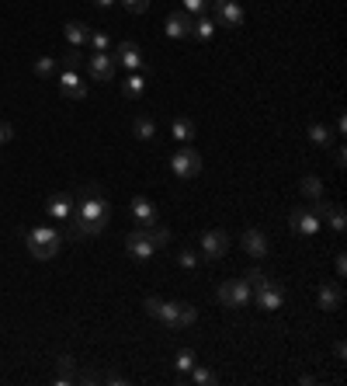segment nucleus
Here are the masks:
<instances>
[{
    "mask_svg": "<svg viewBox=\"0 0 347 386\" xmlns=\"http://www.w3.org/2000/svg\"><path fill=\"white\" fill-rule=\"evenodd\" d=\"M108 219H111V205H108L104 192L97 185H87V192L77 198L73 216L67 219V237H73V240L97 237V234H104Z\"/></svg>",
    "mask_w": 347,
    "mask_h": 386,
    "instance_id": "obj_1",
    "label": "nucleus"
},
{
    "mask_svg": "<svg viewBox=\"0 0 347 386\" xmlns=\"http://www.w3.org/2000/svg\"><path fill=\"white\" fill-rule=\"evenodd\" d=\"M146 313L153 317V320H160V323H167L170 330H184V327H191L195 320H198V310L191 306V303H163V299H156V296H146Z\"/></svg>",
    "mask_w": 347,
    "mask_h": 386,
    "instance_id": "obj_2",
    "label": "nucleus"
},
{
    "mask_svg": "<svg viewBox=\"0 0 347 386\" xmlns=\"http://www.w3.org/2000/svg\"><path fill=\"white\" fill-rule=\"evenodd\" d=\"M25 244H28L32 258L49 261V258L60 254V247H63V234L56 230V227H32V230L25 234Z\"/></svg>",
    "mask_w": 347,
    "mask_h": 386,
    "instance_id": "obj_3",
    "label": "nucleus"
},
{
    "mask_svg": "<svg viewBox=\"0 0 347 386\" xmlns=\"http://www.w3.org/2000/svg\"><path fill=\"white\" fill-rule=\"evenodd\" d=\"M170 171H174V178H181V181L198 178V171H202V153H198L191 143L178 146V153L170 157Z\"/></svg>",
    "mask_w": 347,
    "mask_h": 386,
    "instance_id": "obj_4",
    "label": "nucleus"
},
{
    "mask_svg": "<svg viewBox=\"0 0 347 386\" xmlns=\"http://www.w3.org/2000/svg\"><path fill=\"white\" fill-rule=\"evenodd\" d=\"M215 296H219V303H222V306L237 310V306H247L254 293H250V286H247L243 279H229V282H222V286H219V293H215Z\"/></svg>",
    "mask_w": 347,
    "mask_h": 386,
    "instance_id": "obj_5",
    "label": "nucleus"
},
{
    "mask_svg": "<svg viewBox=\"0 0 347 386\" xmlns=\"http://www.w3.org/2000/svg\"><path fill=\"white\" fill-rule=\"evenodd\" d=\"M198 251H202L205 261H219V258L229 251V234H226V230H202Z\"/></svg>",
    "mask_w": 347,
    "mask_h": 386,
    "instance_id": "obj_6",
    "label": "nucleus"
},
{
    "mask_svg": "<svg viewBox=\"0 0 347 386\" xmlns=\"http://www.w3.org/2000/svg\"><path fill=\"white\" fill-rule=\"evenodd\" d=\"M115 70H119V63H115L111 52H94V56H87V73H91L94 84H111Z\"/></svg>",
    "mask_w": 347,
    "mask_h": 386,
    "instance_id": "obj_7",
    "label": "nucleus"
},
{
    "mask_svg": "<svg viewBox=\"0 0 347 386\" xmlns=\"http://www.w3.org/2000/svg\"><path fill=\"white\" fill-rule=\"evenodd\" d=\"M250 299H254L261 310H278V306H285V286L267 275V282H264V286H257Z\"/></svg>",
    "mask_w": 347,
    "mask_h": 386,
    "instance_id": "obj_8",
    "label": "nucleus"
},
{
    "mask_svg": "<svg viewBox=\"0 0 347 386\" xmlns=\"http://www.w3.org/2000/svg\"><path fill=\"white\" fill-rule=\"evenodd\" d=\"M288 227H292L296 237H316L320 234V216H313V209H292V216H288Z\"/></svg>",
    "mask_w": 347,
    "mask_h": 386,
    "instance_id": "obj_9",
    "label": "nucleus"
},
{
    "mask_svg": "<svg viewBox=\"0 0 347 386\" xmlns=\"http://www.w3.org/2000/svg\"><path fill=\"white\" fill-rule=\"evenodd\" d=\"M212 8H215V21L222 28H240L243 25V8L237 0H212Z\"/></svg>",
    "mask_w": 347,
    "mask_h": 386,
    "instance_id": "obj_10",
    "label": "nucleus"
},
{
    "mask_svg": "<svg viewBox=\"0 0 347 386\" xmlns=\"http://www.w3.org/2000/svg\"><path fill=\"white\" fill-rule=\"evenodd\" d=\"M111 56H115V63L125 67L129 73H139V70H143V52H139V45H136V42H119Z\"/></svg>",
    "mask_w": 347,
    "mask_h": 386,
    "instance_id": "obj_11",
    "label": "nucleus"
},
{
    "mask_svg": "<svg viewBox=\"0 0 347 386\" xmlns=\"http://www.w3.org/2000/svg\"><path fill=\"white\" fill-rule=\"evenodd\" d=\"M125 247H129V254H132V261H149L153 254H156V244L143 234V227H136L129 237H125Z\"/></svg>",
    "mask_w": 347,
    "mask_h": 386,
    "instance_id": "obj_12",
    "label": "nucleus"
},
{
    "mask_svg": "<svg viewBox=\"0 0 347 386\" xmlns=\"http://www.w3.org/2000/svg\"><path fill=\"white\" fill-rule=\"evenodd\" d=\"M87 80L77 73V70H63L60 73V94L63 98H70V101H80V98H87Z\"/></svg>",
    "mask_w": 347,
    "mask_h": 386,
    "instance_id": "obj_13",
    "label": "nucleus"
},
{
    "mask_svg": "<svg viewBox=\"0 0 347 386\" xmlns=\"http://www.w3.org/2000/svg\"><path fill=\"white\" fill-rule=\"evenodd\" d=\"M73 209H77V198H73V195H67V192L52 195V198L45 202V212L56 219V223H67V219L73 216Z\"/></svg>",
    "mask_w": 347,
    "mask_h": 386,
    "instance_id": "obj_14",
    "label": "nucleus"
},
{
    "mask_svg": "<svg viewBox=\"0 0 347 386\" xmlns=\"http://www.w3.org/2000/svg\"><path fill=\"white\" fill-rule=\"evenodd\" d=\"M129 212H132V219H136L139 227H149V223H156V219H160L153 198H146V195H136V198L129 202Z\"/></svg>",
    "mask_w": 347,
    "mask_h": 386,
    "instance_id": "obj_15",
    "label": "nucleus"
},
{
    "mask_svg": "<svg viewBox=\"0 0 347 386\" xmlns=\"http://www.w3.org/2000/svg\"><path fill=\"white\" fill-rule=\"evenodd\" d=\"M243 251H247L250 258H264V254H271V244H267V234H264L261 227H250V230L243 234Z\"/></svg>",
    "mask_w": 347,
    "mask_h": 386,
    "instance_id": "obj_16",
    "label": "nucleus"
},
{
    "mask_svg": "<svg viewBox=\"0 0 347 386\" xmlns=\"http://www.w3.org/2000/svg\"><path fill=\"white\" fill-rule=\"evenodd\" d=\"M320 306L323 310H337V306H344V282H323L320 286Z\"/></svg>",
    "mask_w": 347,
    "mask_h": 386,
    "instance_id": "obj_17",
    "label": "nucleus"
},
{
    "mask_svg": "<svg viewBox=\"0 0 347 386\" xmlns=\"http://www.w3.org/2000/svg\"><path fill=\"white\" fill-rule=\"evenodd\" d=\"M191 21H195V18H191L188 11H174V14L167 18V35H170V38H188V35H191Z\"/></svg>",
    "mask_w": 347,
    "mask_h": 386,
    "instance_id": "obj_18",
    "label": "nucleus"
},
{
    "mask_svg": "<svg viewBox=\"0 0 347 386\" xmlns=\"http://www.w3.org/2000/svg\"><path fill=\"white\" fill-rule=\"evenodd\" d=\"M170 136L178 139L181 146H184V143H191V139H195V122H191V119H184V115H178V119L170 122Z\"/></svg>",
    "mask_w": 347,
    "mask_h": 386,
    "instance_id": "obj_19",
    "label": "nucleus"
},
{
    "mask_svg": "<svg viewBox=\"0 0 347 386\" xmlns=\"http://www.w3.org/2000/svg\"><path fill=\"white\" fill-rule=\"evenodd\" d=\"M215 35V21L208 18V14H198L195 21H191V38H198V42H208Z\"/></svg>",
    "mask_w": 347,
    "mask_h": 386,
    "instance_id": "obj_20",
    "label": "nucleus"
},
{
    "mask_svg": "<svg viewBox=\"0 0 347 386\" xmlns=\"http://www.w3.org/2000/svg\"><path fill=\"white\" fill-rule=\"evenodd\" d=\"M63 32H67V42H70L73 49H80V45H87V38H91V28H87L84 21H70V25H67Z\"/></svg>",
    "mask_w": 347,
    "mask_h": 386,
    "instance_id": "obj_21",
    "label": "nucleus"
},
{
    "mask_svg": "<svg viewBox=\"0 0 347 386\" xmlns=\"http://www.w3.org/2000/svg\"><path fill=\"white\" fill-rule=\"evenodd\" d=\"M60 376H56V386H70V383H77V362L70 359V355H60Z\"/></svg>",
    "mask_w": 347,
    "mask_h": 386,
    "instance_id": "obj_22",
    "label": "nucleus"
},
{
    "mask_svg": "<svg viewBox=\"0 0 347 386\" xmlns=\"http://www.w3.org/2000/svg\"><path fill=\"white\" fill-rule=\"evenodd\" d=\"M122 94L132 98V101H139V98L146 94V77H143V73H129L125 84H122Z\"/></svg>",
    "mask_w": 347,
    "mask_h": 386,
    "instance_id": "obj_23",
    "label": "nucleus"
},
{
    "mask_svg": "<svg viewBox=\"0 0 347 386\" xmlns=\"http://www.w3.org/2000/svg\"><path fill=\"white\" fill-rule=\"evenodd\" d=\"M132 133H136V139L149 143V139H156V122H153L149 115H136V122H132Z\"/></svg>",
    "mask_w": 347,
    "mask_h": 386,
    "instance_id": "obj_24",
    "label": "nucleus"
},
{
    "mask_svg": "<svg viewBox=\"0 0 347 386\" xmlns=\"http://www.w3.org/2000/svg\"><path fill=\"white\" fill-rule=\"evenodd\" d=\"M323 223H330L333 234H344V230H347V216H344V209H340L337 202H330V209H326V216H323Z\"/></svg>",
    "mask_w": 347,
    "mask_h": 386,
    "instance_id": "obj_25",
    "label": "nucleus"
},
{
    "mask_svg": "<svg viewBox=\"0 0 347 386\" xmlns=\"http://www.w3.org/2000/svg\"><path fill=\"white\" fill-rule=\"evenodd\" d=\"M143 234L156 244V251L170 244V230H167V227H160V219H156V223H149V227H143Z\"/></svg>",
    "mask_w": 347,
    "mask_h": 386,
    "instance_id": "obj_26",
    "label": "nucleus"
},
{
    "mask_svg": "<svg viewBox=\"0 0 347 386\" xmlns=\"http://www.w3.org/2000/svg\"><path fill=\"white\" fill-rule=\"evenodd\" d=\"M309 139H313V146H330L333 143V133L323 122H309Z\"/></svg>",
    "mask_w": 347,
    "mask_h": 386,
    "instance_id": "obj_27",
    "label": "nucleus"
},
{
    "mask_svg": "<svg viewBox=\"0 0 347 386\" xmlns=\"http://www.w3.org/2000/svg\"><path fill=\"white\" fill-rule=\"evenodd\" d=\"M299 192H302V195L313 202V198H320V195H323V181H320L316 174H306V178L299 181Z\"/></svg>",
    "mask_w": 347,
    "mask_h": 386,
    "instance_id": "obj_28",
    "label": "nucleus"
},
{
    "mask_svg": "<svg viewBox=\"0 0 347 386\" xmlns=\"http://www.w3.org/2000/svg\"><path fill=\"white\" fill-rule=\"evenodd\" d=\"M84 63H87V56H80V49H73V45H70V49L63 52V70H77V73H80V67H84Z\"/></svg>",
    "mask_w": 347,
    "mask_h": 386,
    "instance_id": "obj_29",
    "label": "nucleus"
},
{
    "mask_svg": "<svg viewBox=\"0 0 347 386\" xmlns=\"http://www.w3.org/2000/svg\"><path fill=\"white\" fill-rule=\"evenodd\" d=\"M191 383H198V386H212L215 383V372L212 369H205V365H191Z\"/></svg>",
    "mask_w": 347,
    "mask_h": 386,
    "instance_id": "obj_30",
    "label": "nucleus"
},
{
    "mask_svg": "<svg viewBox=\"0 0 347 386\" xmlns=\"http://www.w3.org/2000/svg\"><path fill=\"white\" fill-rule=\"evenodd\" d=\"M174 365H178V376H188V372H191V365H195V352H191V348L178 352V362H174Z\"/></svg>",
    "mask_w": 347,
    "mask_h": 386,
    "instance_id": "obj_31",
    "label": "nucleus"
},
{
    "mask_svg": "<svg viewBox=\"0 0 347 386\" xmlns=\"http://www.w3.org/2000/svg\"><path fill=\"white\" fill-rule=\"evenodd\" d=\"M184 11H188L191 18H198V14H208V11H212V0H184Z\"/></svg>",
    "mask_w": 347,
    "mask_h": 386,
    "instance_id": "obj_32",
    "label": "nucleus"
},
{
    "mask_svg": "<svg viewBox=\"0 0 347 386\" xmlns=\"http://www.w3.org/2000/svg\"><path fill=\"white\" fill-rule=\"evenodd\" d=\"M91 45H94V52H108L111 49V38H108V32H94L91 28V38H87Z\"/></svg>",
    "mask_w": 347,
    "mask_h": 386,
    "instance_id": "obj_33",
    "label": "nucleus"
},
{
    "mask_svg": "<svg viewBox=\"0 0 347 386\" xmlns=\"http://www.w3.org/2000/svg\"><path fill=\"white\" fill-rule=\"evenodd\" d=\"M56 73V60L52 56H38L35 60V77H52Z\"/></svg>",
    "mask_w": 347,
    "mask_h": 386,
    "instance_id": "obj_34",
    "label": "nucleus"
},
{
    "mask_svg": "<svg viewBox=\"0 0 347 386\" xmlns=\"http://www.w3.org/2000/svg\"><path fill=\"white\" fill-rule=\"evenodd\" d=\"M243 282H247V286H250V293H254L257 286H264V282H267V275H264L261 268H250V271H243Z\"/></svg>",
    "mask_w": 347,
    "mask_h": 386,
    "instance_id": "obj_35",
    "label": "nucleus"
},
{
    "mask_svg": "<svg viewBox=\"0 0 347 386\" xmlns=\"http://www.w3.org/2000/svg\"><path fill=\"white\" fill-rule=\"evenodd\" d=\"M198 261H202L198 251H181V254H178V264H181V268H198Z\"/></svg>",
    "mask_w": 347,
    "mask_h": 386,
    "instance_id": "obj_36",
    "label": "nucleus"
},
{
    "mask_svg": "<svg viewBox=\"0 0 347 386\" xmlns=\"http://www.w3.org/2000/svg\"><path fill=\"white\" fill-rule=\"evenodd\" d=\"M122 4H125L132 14H146V11H149V0H122Z\"/></svg>",
    "mask_w": 347,
    "mask_h": 386,
    "instance_id": "obj_37",
    "label": "nucleus"
},
{
    "mask_svg": "<svg viewBox=\"0 0 347 386\" xmlns=\"http://www.w3.org/2000/svg\"><path fill=\"white\" fill-rule=\"evenodd\" d=\"M11 139H14V126L11 122H0V146L11 143Z\"/></svg>",
    "mask_w": 347,
    "mask_h": 386,
    "instance_id": "obj_38",
    "label": "nucleus"
},
{
    "mask_svg": "<svg viewBox=\"0 0 347 386\" xmlns=\"http://www.w3.org/2000/svg\"><path fill=\"white\" fill-rule=\"evenodd\" d=\"M333 268H337V279H344V275H347V258H344V251L333 258Z\"/></svg>",
    "mask_w": 347,
    "mask_h": 386,
    "instance_id": "obj_39",
    "label": "nucleus"
},
{
    "mask_svg": "<svg viewBox=\"0 0 347 386\" xmlns=\"http://www.w3.org/2000/svg\"><path fill=\"white\" fill-rule=\"evenodd\" d=\"M101 379H104V383H111V386H125V383H129L122 372H108V376H101Z\"/></svg>",
    "mask_w": 347,
    "mask_h": 386,
    "instance_id": "obj_40",
    "label": "nucleus"
},
{
    "mask_svg": "<svg viewBox=\"0 0 347 386\" xmlns=\"http://www.w3.org/2000/svg\"><path fill=\"white\" fill-rule=\"evenodd\" d=\"M77 383H101V372H77Z\"/></svg>",
    "mask_w": 347,
    "mask_h": 386,
    "instance_id": "obj_41",
    "label": "nucleus"
},
{
    "mask_svg": "<svg viewBox=\"0 0 347 386\" xmlns=\"http://www.w3.org/2000/svg\"><path fill=\"white\" fill-rule=\"evenodd\" d=\"M333 355L344 362V359H347V345H344V341H337V345H333Z\"/></svg>",
    "mask_w": 347,
    "mask_h": 386,
    "instance_id": "obj_42",
    "label": "nucleus"
},
{
    "mask_svg": "<svg viewBox=\"0 0 347 386\" xmlns=\"http://www.w3.org/2000/svg\"><path fill=\"white\" fill-rule=\"evenodd\" d=\"M333 160H337V168H344V163H347V153H344V146H337V153H333Z\"/></svg>",
    "mask_w": 347,
    "mask_h": 386,
    "instance_id": "obj_43",
    "label": "nucleus"
},
{
    "mask_svg": "<svg viewBox=\"0 0 347 386\" xmlns=\"http://www.w3.org/2000/svg\"><path fill=\"white\" fill-rule=\"evenodd\" d=\"M94 4H97V8H111V4H115V0H94Z\"/></svg>",
    "mask_w": 347,
    "mask_h": 386,
    "instance_id": "obj_44",
    "label": "nucleus"
}]
</instances>
